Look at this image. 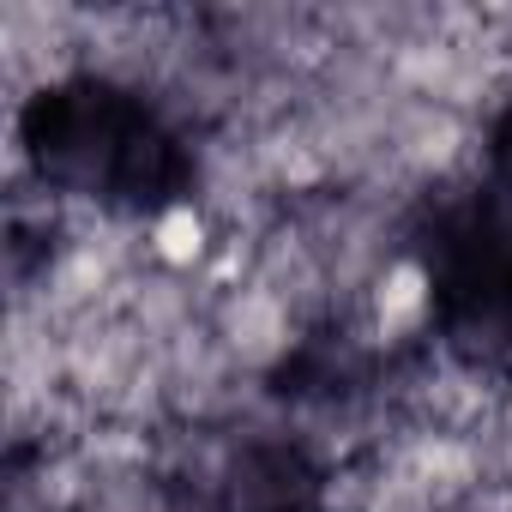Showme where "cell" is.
<instances>
[{"instance_id":"6da1fadb","label":"cell","mask_w":512,"mask_h":512,"mask_svg":"<svg viewBox=\"0 0 512 512\" xmlns=\"http://www.w3.org/2000/svg\"><path fill=\"white\" fill-rule=\"evenodd\" d=\"M157 253H163V260L169 266H187V260H199V253H205V223L181 205V211H169L163 223H157Z\"/></svg>"}]
</instances>
